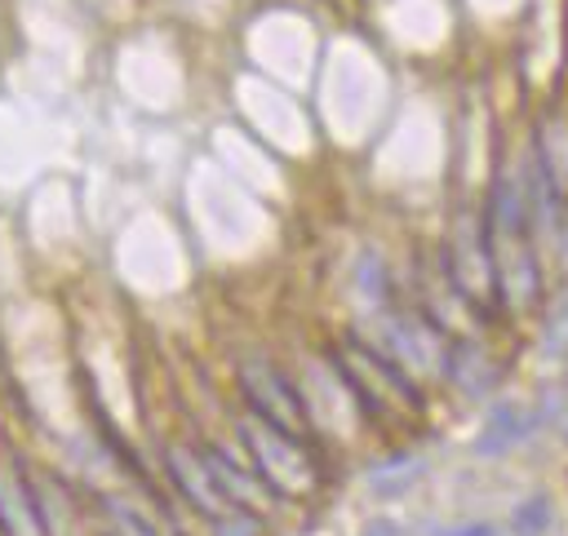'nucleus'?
Instances as JSON below:
<instances>
[{
	"mask_svg": "<svg viewBox=\"0 0 568 536\" xmlns=\"http://www.w3.org/2000/svg\"><path fill=\"white\" fill-rule=\"evenodd\" d=\"M333 368L346 381V390L355 394V403L368 416H377V421L382 416H395V412H422V403H426V394L413 381V372L404 363H395L373 341L351 337V341L333 346Z\"/></svg>",
	"mask_w": 568,
	"mask_h": 536,
	"instance_id": "nucleus-1",
	"label": "nucleus"
},
{
	"mask_svg": "<svg viewBox=\"0 0 568 536\" xmlns=\"http://www.w3.org/2000/svg\"><path fill=\"white\" fill-rule=\"evenodd\" d=\"M444 284H448L453 297L466 301V310H475V315H493V310L501 306L484 213L457 217V226H453V235H448V244H444Z\"/></svg>",
	"mask_w": 568,
	"mask_h": 536,
	"instance_id": "nucleus-2",
	"label": "nucleus"
},
{
	"mask_svg": "<svg viewBox=\"0 0 568 536\" xmlns=\"http://www.w3.org/2000/svg\"><path fill=\"white\" fill-rule=\"evenodd\" d=\"M240 443L275 496H302L315 487V456L306 452V439H293V434L248 416V421H240Z\"/></svg>",
	"mask_w": 568,
	"mask_h": 536,
	"instance_id": "nucleus-3",
	"label": "nucleus"
},
{
	"mask_svg": "<svg viewBox=\"0 0 568 536\" xmlns=\"http://www.w3.org/2000/svg\"><path fill=\"white\" fill-rule=\"evenodd\" d=\"M240 394H244V403H248V412L257 421L293 434V439H306L311 434V412H306L297 385L271 359L253 354V359L240 363Z\"/></svg>",
	"mask_w": 568,
	"mask_h": 536,
	"instance_id": "nucleus-4",
	"label": "nucleus"
},
{
	"mask_svg": "<svg viewBox=\"0 0 568 536\" xmlns=\"http://www.w3.org/2000/svg\"><path fill=\"white\" fill-rule=\"evenodd\" d=\"M382 350L404 363V368H430V372H444V354H448V341H444V328H435L426 315H408V310H390L382 319Z\"/></svg>",
	"mask_w": 568,
	"mask_h": 536,
	"instance_id": "nucleus-5",
	"label": "nucleus"
},
{
	"mask_svg": "<svg viewBox=\"0 0 568 536\" xmlns=\"http://www.w3.org/2000/svg\"><path fill=\"white\" fill-rule=\"evenodd\" d=\"M200 456H204V465H209V474H213V483H217V492H222V501L231 509L262 514V505L275 501V492L266 487V478L253 470L248 456H235L226 447H200Z\"/></svg>",
	"mask_w": 568,
	"mask_h": 536,
	"instance_id": "nucleus-6",
	"label": "nucleus"
},
{
	"mask_svg": "<svg viewBox=\"0 0 568 536\" xmlns=\"http://www.w3.org/2000/svg\"><path fill=\"white\" fill-rule=\"evenodd\" d=\"M164 465H169V478H173L178 496H182L195 514L217 518V514L231 509V505L222 501V492H217V483H213V474H209L200 447H182V443H173V447H164Z\"/></svg>",
	"mask_w": 568,
	"mask_h": 536,
	"instance_id": "nucleus-7",
	"label": "nucleus"
},
{
	"mask_svg": "<svg viewBox=\"0 0 568 536\" xmlns=\"http://www.w3.org/2000/svg\"><path fill=\"white\" fill-rule=\"evenodd\" d=\"M532 430H537V412L528 403H519V399H501V403L488 408V416H484V425L475 434V452L479 456H506Z\"/></svg>",
	"mask_w": 568,
	"mask_h": 536,
	"instance_id": "nucleus-8",
	"label": "nucleus"
},
{
	"mask_svg": "<svg viewBox=\"0 0 568 536\" xmlns=\"http://www.w3.org/2000/svg\"><path fill=\"white\" fill-rule=\"evenodd\" d=\"M0 536H44L36 483L0 465Z\"/></svg>",
	"mask_w": 568,
	"mask_h": 536,
	"instance_id": "nucleus-9",
	"label": "nucleus"
},
{
	"mask_svg": "<svg viewBox=\"0 0 568 536\" xmlns=\"http://www.w3.org/2000/svg\"><path fill=\"white\" fill-rule=\"evenodd\" d=\"M444 377L466 394V399H484L497 385V363L484 354V346L475 341H448L444 354Z\"/></svg>",
	"mask_w": 568,
	"mask_h": 536,
	"instance_id": "nucleus-10",
	"label": "nucleus"
},
{
	"mask_svg": "<svg viewBox=\"0 0 568 536\" xmlns=\"http://www.w3.org/2000/svg\"><path fill=\"white\" fill-rule=\"evenodd\" d=\"M417 474H422V461L395 452L390 461H382V465L368 470V487H373L377 496H399V492H408V487L417 483Z\"/></svg>",
	"mask_w": 568,
	"mask_h": 536,
	"instance_id": "nucleus-11",
	"label": "nucleus"
},
{
	"mask_svg": "<svg viewBox=\"0 0 568 536\" xmlns=\"http://www.w3.org/2000/svg\"><path fill=\"white\" fill-rule=\"evenodd\" d=\"M550 523H555V505H550L546 492H532V496H524V501L510 509V532H515V536H546Z\"/></svg>",
	"mask_w": 568,
	"mask_h": 536,
	"instance_id": "nucleus-12",
	"label": "nucleus"
},
{
	"mask_svg": "<svg viewBox=\"0 0 568 536\" xmlns=\"http://www.w3.org/2000/svg\"><path fill=\"white\" fill-rule=\"evenodd\" d=\"M102 509H106V527H111V536H155V527L146 523V514L142 509H133L129 501H102Z\"/></svg>",
	"mask_w": 568,
	"mask_h": 536,
	"instance_id": "nucleus-13",
	"label": "nucleus"
},
{
	"mask_svg": "<svg viewBox=\"0 0 568 536\" xmlns=\"http://www.w3.org/2000/svg\"><path fill=\"white\" fill-rule=\"evenodd\" d=\"M209 523H213V536H262V518L253 509H226Z\"/></svg>",
	"mask_w": 568,
	"mask_h": 536,
	"instance_id": "nucleus-14",
	"label": "nucleus"
},
{
	"mask_svg": "<svg viewBox=\"0 0 568 536\" xmlns=\"http://www.w3.org/2000/svg\"><path fill=\"white\" fill-rule=\"evenodd\" d=\"M359 288H364V292H373V297H382V292H386L382 261H377L373 252H364V257H359Z\"/></svg>",
	"mask_w": 568,
	"mask_h": 536,
	"instance_id": "nucleus-15",
	"label": "nucleus"
},
{
	"mask_svg": "<svg viewBox=\"0 0 568 536\" xmlns=\"http://www.w3.org/2000/svg\"><path fill=\"white\" fill-rule=\"evenodd\" d=\"M435 536H501V532H497V523H488V518H470V523H453V527H444V532H435Z\"/></svg>",
	"mask_w": 568,
	"mask_h": 536,
	"instance_id": "nucleus-16",
	"label": "nucleus"
},
{
	"mask_svg": "<svg viewBox=\"0 0 568 536\" xmlns=\"http://www.w3.org/2000/svg\"><path fill=\"white\" fill-rule=\"evenodd\" d=\"M564 439H568V412H564Z\"/></svg>",
	"mask_w": 568,
	"mask_h": 536,
	"instance_id": "nucleus-17",
	"label": "nucleus"
}]
</instances>
